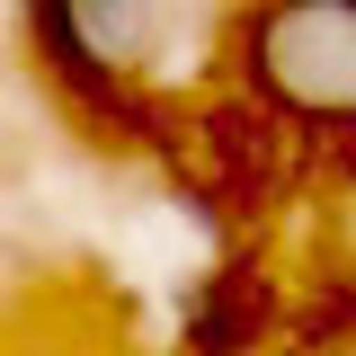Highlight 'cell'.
I'll list each match as a JSON object with an SVG mask.
<instances>
[{"mask_svg":"<svg viewBox=\"0 0 356 356\" xmlns=\"http://www.w3.org/2000/svg\"><path fill=\"white\" fill-rule=\"evenodd\" d=\"M54 36L89 54L98 72H125L152 44V0H54Z\"/></svg>","mask_w":356,"mask_h":356,"instance_id":"cell-2","label":"cell"},{"mask_svg":"<svg viewBox=\"0 0 356 356\" xmlns=\"http://www.w3.org/2000/svg\"><path fill=\"white\" fill-rule=\"evenodd\" d=\"M250 72L294 116H356V0H267Z\"/></svg>","mask_w":356,"mask_h":356,"instance_id":"cell-1","label":"cell"}]
</instances>
